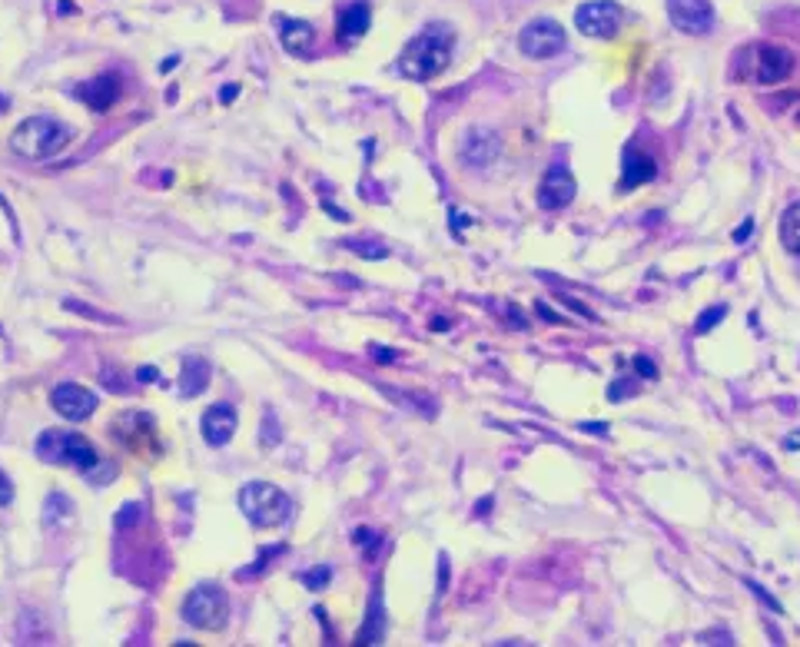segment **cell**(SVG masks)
I'll list each match as a JSON object with an SVG mask.
<instances>
[{"instance_id": "cell-34", "label": "cell", "mask_w": 800, "mask_h": 647, "mask_svg": "<svg viewBox=\"0 0 800 647\" xmlns=\"http://www.w3.org/2000/svg\"><path fill=\"white\" fill-rule=\"evenodd\" d=\"M137 382H160L163 385V375H160V369H153V365H143V369H137Z\"/></svg>"}, {"instance_id": "cell-16", "label": "cell", "mask_w": 800, "mask_h": 647, "mask_svg": "<svg viewBox=\"0 0 800 647\" xmlns=\"http://www.w3.org/2000/svg\"><path fill=\"white\" fill-rule=\"evenodd\" d=\"M369 27H372V7L366 0H356V4L339 10V27H336L339 44H352V40L366 37Z\"/></svg>"}, {"instance_id": "cell-11", "label": "cell", "mask_w": 800, "mask_h": 647, "mask_svg": "<svg viewBox=\"0 0 800 647\" xmlns=\"http://www.w3.org/2000/svg\"><path fill=\"white\" fill-rule=\"evenodd\" d=\"M113 438H117L120 445L127 448H143L147 445L150 452H157L160 442H157V425L147 412H123L117 422L110 425Z\"/></svg>"}, {"instance_id": "cell-5", "label": "cell", "mask_w": 800, "mask_h": 647, "mask_svg": "<svg viewBox=\"0 0 800 647\" xmlns=\"http://www.w3.org/2000/svg\"><path fill=\"white\" fill-rule=\"evenodd\" d=\"M180 614H183V621L190 624V628L220 631L226 624V618H230V601H226V591L220 588V584L203 581L183 598Z\"/></svg>"}, {"instance_id": "cell-37", "label": "cell", "mask_w": 800, "mask_h": 647, "mask_svg": "<svg viewBox=\"0 0 800 647\" xmlns=\"http://www.w3.org/2000/svg\"><path fill=\"white\" fill-rule=\"evenodd\" d=\"M751 233H754V219H744V223L737 226L734 239H737V243H744V239H751Z\"/></svg>"}, {"instance_id": "cell-2", "label": "cell", "mask_w": 800, "mask_h": 647, "mask_svg": "<svg viewBox=\"0 0 800 647\" xmlns=\"http://www.w3.org/2000/svg\"><path fill=\"white\" fill-rule=\"evenodd\" d=\"M70 140H74V130H70L67 123H60L54 117H30L14 130L10 150L30 163H40V160L57 156Z\"/></svg>"}, {"instance_id": "cell-14", "label": "cell", "mask_w": 800, "mask_h": 647, "mask_svg": "<svg viewBox=\"0 0 800 647\" xmlns=\"http://www.w3.org/2000/svg\"><path fill=\"white\" fill-rule=\"evenodd\" d=\"M236 425H240V419H236V409H233L230 402L210 405V409L203 412V419H200V429H203L206 445H213V448H223L226 442H230L233 432H236Z\"/></svg>"}, {"instance_id": "cell-32", "label": "cell", "mask_w": 800, "mask_h": 647, "mask_svg": "<svg viewBox=\"0 0 800 647\" xmlns=\"http://www.w3.org/2000/svg\"><path fill=\"white\" fill-rule=\"evenodd\" d=\"M369 352H372V359H376L379 365H392L399 359V352L396 349H382V346H369Z\"/></svg>"}, {"instance_id": "cell-3", "label": "cell", "mask_w": 800, "mask_h": 647, "mask_svg": "<svg viewBox=\"0 0 800 647\" xmlns=\"http://www.w3.org/2000/svg\"><path fill=\"white\" fill-rule=\"evenodd\" d=\"M37 455H40V462L74 468L80 475H90L100 462L90 438L80 432H70V429H47L37 438Z\"/></svg>"}, {"instance_id": "cell-25", "label": "cell", "mask_w": 800, "mask_h": 647, "mask_svg": "<svg viewBox=\"0 0 800 647\" xmlns=\"http://www.w3.org/2000/svg\"><path fill=\"white\" fill-rule=\"evenodd\" d=\"M283 551H286V545H269V551H259V561H256V565H253V568H246V571H240V578H253L259 568H263V565H269V561H273V558H279V555H283Z\"/></svg>"}, {"instance_id": "cell-19", "label": "cell", "mask_w": 800, "mask_h": 647, "mask_svg": "<svg viewBox=\"0 0 800 647\" xmlns=\"http://www.w3.org/2000/svg\"><path fill=\"white\" fill-rule=\"evenodd\" d=\"M213 379V369H210V362L206 359H186L183 362V372H180V392L186 395V399H196L206 385H210Z\"/></svg>"}, {"instance_id": "cell-44", "label": "cell", "mask_w": 800, "mask_h": 647, "mask_svg": "<svg viewBox=\"0 0 800 647\" xmlns=\"http://www.w3.org/2000/svg\"><path fill=\"white\" fill-rule=\"evenodd\" d=\"M488 508H492V498H485V502L475 508V515H488Z\"/></svg>"}, {"instance_id": "cell-45", "label": "cell", "mask_w": 800, "mask_h": 647, "mask_svg": "<svg viewBox=\"0 0 800 647\" xmlns=\"http://www.w3.org/2000/svg\"><path fill=\"white\" fill-rule=\"evenodd\" d=\"M10 110V97L7 93H0V113H7Z\"/></svg>"}, {"instance_id": "cell-39", "label": "cell", "mask_w": 800, "mask_h": 647, "mask_svg": "<svg viewBox=\"0 0 800 647\" xmlns=\"http://www.w3.org/2000/svg\"><path fill=\"white\" fill-rule=\"evenodd\" d=\"M236 93H240V87H236V83H226V87L220 90V100H223V103H233V100H236Z\"/></svg>"}, {"instance_id": "cell-17", "label": "cell", "mask_w": 800, "mask_h": 647, "mask_svg": "<svg viewBox=\"0 0 800 647\" xmlns=\"http://www.w3.org/2000/svg\"><path fill=\"white\" fill-rule=\"evenodd\" d=\"M502 150V143L492 130H472L462 143V163L465 166H488Z\"/></svg>"}, {"instance_id": "cell-24", "label": "cell", "mask_w": 800, "mask_h": 647, "mask_svg": "<svg viewBox=\"0 0 800 647\" xmlns=\"http://www.w3.org/2000/svg\"><path fill=\"white\" fill-rule=\"evenodd\" d=\"M299 581H303L309 591H322V588H326V584L332 581V568H329V565L309 568V571H303V575H299Z\"/></svg>"}, {"instance_id": "cell-46", "label": "cell", "mask_w": 800, "mask_h": 647, "mask_svg": "<svg viewBox=\"0 0 800 647\" xmlns=\"http://www.w3.org/2000/svg\"><path fill=\"white\" fill-rule=\"evenodd\" d=\"M797 256H800V253H797Z\"/></svg>"}, {"instance_id": "cell-30", "label": "cell", "mask_w": 800, "mask_h": 647, "mask_svg": "<svg viewBox=\"0 0 800 647\" xmlns=\"http://www.w3.org/2000/svg\"><path fill=\"white\" fill-rule=\"evenodd\" d=\"M352 538H356L359 545H366V555L376 551L372 545H379V535H376V531H369V528H356V531H352Z\"/></svg>"}, {"instance_id": "cell-4", "label": "cell", "mask_w": 800, "mask_h": 647, "mask_svg": "<svg viewBox=\"0 0 800 647\" xmlns=\"http://www.w3.org/2000/svg\"><path fill=\"white\" fill-rule=\"evenodd\" d=\"M240 511L256 528H279L293 515V498L269 482H249L240 488Z\"/></svg>"}, {"instance_id": "cell-29", "label": "cell", "mask_w": 800, "mask_h": 647, "mask_svg": "<svg viewBox=\"0 0 800 647\" xmlns=\"http://www.w3.org/2000/svg\"><path fill=\"white\" fill-rule=\"evenodd\" d=\"M100 382L103 385H113V392H130V382L123 379V375L117 369H103L100 372Z\"/></svg>"}, {"instance_id": "cell-42", "label": "cell", "mask_w": 800, "mask_h": 647, "mask_svg": "<svg viewBox=\"0 0 800 647\" xmlns=\"http://www.w3.org/2000/svg\"><path fill=\"white\" fill-rule=\"evenodd\" d=\"M784 448H791V452H794V448H800V432H791V435H787V438H784Z\"/></svg>"}, {"instance_id": "cell-6", "label": "cell", "mask_w": 800, "mask_h": 647, "mask_svg": "<svg viewBox=\"0 0 800 647\" xmlns=\"http://www.w3.org/2000/svg\"><path fill=\"white\" fill-rule=\"evenodd\" d=\"M744 67L751 80L774 87V83H781L794 73V54L777 44H754L744 50Z\"/></svg>"}, {"instance_id": "cell-23", "label": "cell", "mask_w": 800, "mask_h": 647, "mask_svg": "<svg viewBox=\"0 0 800 647\" xmlns=\"http://www.w3.org/2000/svg\"><path fill=\"white\" fill-rule=\"evenodd\" d=\"M342 246L352 249V253H359L362 259H386L389 256V249L382 243H362V239H349V243H342Z\"/></svg>"}, {"instance_id": "cell-18", "label": "cell", "mask_w": 800, "mask_h": 647, "mask_svg": "<svg viewBox=\"0 0 800 647\" xmlns=\"http://www.w3.org/2000/svg\"><path fill=\"white\" fill-rule=\"evenodd\" d=\"M279 34H283V47L289 54H309V47H313L316 40V27L309 24V20H283L279 24Z\"/></svg>"}, {"instance_id": "cell-28", "label": "cell", "mask_w": 800, "mask_h": 647, "mask_svg": "<svg viewBox=\"0 0 800 647\" xmlns=\"http://www.w3.org/2000/svg\"><path fill=\"white\" fill-rule=\"evenodd\" d=\"M140 505L137 502H127L120 511H117V528H130V525H137V518H140Z\"/></svg>"}, {"instance_id": "cell-33", "label": "cell", "mask_w": 800, "mask_h": 647, "mask_svg": "<svg viewBox=\"0 0 800 647\" xmlns=\"http://www.w3.org/2000/svg\"><path fill=\"white\" fill-rule=\"evenodd\" d=\"M10 502H14V482L0 472V508H7Z\"/></svg>"}, {"instance_id": "cell-1", "label": "cell", "mask_w": 800, "mask_h": 647, "mask_svg": "<svg viewBox=\"0 0 800 647\" xmlns=\"http://www.w3.org/2000/svg\"><path fill=\"white\" fill-rule=\"evenodd\" d=\"M452 50H455V30L449 24H442V20H435V24L419 30V34L402 47L396 70L402 77L425 83V80L439 77V73L449 67Z\"/></svg>"}, {"instance_id": "cell-13", "label": "cell", "mask_w": 800, "mask_h": 647, "mask_svg": "<svg viewBox=\"0 0 800 647\" xmlns=\"http://www.w3.org/2000/svg\"><path fill=\"white\" fill-rule=\"evenodd\" d=\"M120 93H123V83L117 73H97V77L83 80L80 87H74V97L97 113H107L113 103L120 100Z\"/></svg>"}, {"instance_id": "cell-7", "label": "cell", "mask_w": 800, "mask_h": 647, "mask_svg": "<svg viewBox=\"0 0 800 647\" xmlns=\"http://www.w3.org/2000/svg\"><path fill=\"white\" fill-rule=\"evenodd\" d=\"M565 44H568L565 27H561L558 20H552V17H538V20H532V24H525L522 34H518V50H522L525 57H532V60L555 57V54L565 50Z\"/></svg>"}, {"instance_id": "cell-26", "label": "cell", "mask_w": 800, "mask_h": 647, "mask_svg": "<svg viewBox=\"0 0 800 647\" xmlns=\"http://www.w3.org/2000/svg\"><path fill=\"white\" fill-rule=\"evenodd\" d=\"M635 392H638V379H618L608 389V399L611 402H621V399H628V395H635Z\"/></svg>"}, {"instance_id": "cell-43", "label": "cell", "mask_w": 800, "mask_h": 647, "mask_svg": "<svg viewBox=\"0 0 800 647\" xmlns=\"http://www.w3.org/2000/svg\"><path fill=\"white\" fill-rule=\"evenodd\" d=\"M432 329H435V332H445V329H452V322L439 316V319H432Z\"/></svg>"}, {"instance_id": "cell-10", "label": "cell", "mask_w": 800, "mask_h": 647, "mask_svg": "<svg viewBox=\"0 0 800 647\" xmlns=\"http://www.w3.org/2000/svg\"><path fill=\"white\" fill-rule=\"evenodd\" d=\"M50 405H54L57 415H64L67 422H87L90 415L97 412V395L77 382H60L54 385V392H50Z\"/></svg>"}, {"instance_id": "cell-12", "label": "cell", "mask_w": 800, "mask_h": 647, "mask_svg": "<svg viewBox=\"0 0 800 647\" xmlns=\"http://www.w3.org/2000/svg\"><path fill=\"white\" fill-rule=\"evenodd\" d=\"M575 200V176L565 163H552L538 183V206L542 210H561Z\"/></svg>"}, {"instance_id": "cell-21", "label": "cell", "mask_w": 800, "mask_h": 647, "mask_svg": "<svg viewBox=\"0 0 800 647\" xmlns=\"http://www.w3.org/2000/svg\"><path fill=\"white\" fill-rule=\"evenodd\" d=\"M781 243L791 249V253H800V203H794L791 210L781 216Z\"/></svg>"}, {"instance_id": "cell-41", "label": "cell", "mask_w": 800, "mask_h": 647, "mask_svg": "<svg viewBox=\"0 0 800 647\" xmlns=\"http://www.w3.org/2000/svg\"><path fill=\"white\" fill-rule=\"evenodd\" d=\"M508 319H512V326H515V329H522V326H525V319L518 316V309H515V306H508Z\"/></svg>"}, {"instance_id": "cell-47", "label": "cell", "mask_w": 800, "mask_h": 647, "mask_svg": "<svg viewBox=\"0 0 800 647\" xmlns=\"http://www.w3.org/2000/svg\"><path fill=\"white\" fill-rule=\"evenodd\" d=\"M797 120H800V117H797Z\"/></svg>"}, {"instance_id": "cell-15", "label": "cell", "mask_w": 800, "mask_h": 647, "mask_svg": "<svg viewBox=\"0 0 800 647\" xmlns=\"http://www.w3.org/2000/svg\"><path fill=\"white\" fill-rule=\"evenodd\" d=\"M654 176H658V163L651 160L648 153L644 150H635V146H631V150H625V160H621V190H638V186H644V183H651Z\"/></svg>"}, {"instance_id": "cell-9", "label": "cell", "mask_w": 800, "mask_h": 647, "mask_svg": "<svg viewBox=\"0 0 800 647\" xmlns=\"http://www.w3.org/2000/svg\"><path fill=\"white\" fill-rule=\"evenodd\" d=\"M668 17L681 34L704 37L714 30V7L711 0H668Z\"/></svg>"}, {"instance_id": "cell-27", "label": "cell", "mask_w": 800, "mask_h": 647, "mask_svg": "<svg viewBox=\"0 0 800 647\" xmlns=\"http://www.w3.org/2000/svg\"><path fill=\"white\" fill-rule=\"evenodd\" d=\"M631 365H635V375H638V379H648V382L658 379V365H654L648 356H635V359H631Z\"/></svg>"}, {"instance_id": "cell-20", "label": "cell", "mask_w": 800, "mask_h": 647, "mask_svg": "<svg viewBox=\"0 0 800 647\" xmlns=\"http://www.w3.org/2000/svg\"><path fill=\"white\" fill-rule=\"evenodd\" d=\"M382 628H386V611H382V594L376 591L369 598V614H366V624H362L356 644H379Z\"/></svg>"}, {"instance_id": "cell-22", "label": "cell", "mask_w": 800, "mask_h": 647, "mask_svg": "<svg viewBox=\"0 0 800 647\" xmlns=\"http://www.w3.org/2000/svg\"><path fill=\"white\" fill-rule=\"evenodd\" d=\"M727 316V306H711V309H704L698 322H694V336H708V332L718 326V322H724Z\"/></svg>"}, {"instance_id": "cell-35", "label": "cell", "mask_w": 800, "mask_h": 647, "mask_svg": "<svg viewBox=\"0 0 800 647\" xmlns=\"http://www.w3.org/2000/svg\"><path fill=\"white\" fill-rule=\"evenodd\" d=\"M558 302H565V306L575 312V316H588L591 319V312L585 309V302H578V299H571V296H558Z\"/></svg>"}, {"instance_id": "cell-8", "label": "cell", "mask_w": 800, "mask_h": 647, "mask_svg": "<svg viewBox=\"0 0 800 647\" xmlns=\"http://www.w3.org/2000/svg\"><path fill=\"white\" fill-rule=\"evenodd\" d=\"M575 27L585 37L611 40L625 27V10H621L615 0H591V4H581L575 10Z\"/></svg>"}, {"instance_id": "cell-36", "label": "cell", "mask_w": 800, "mask_h": 647, "mask_svg": "<svg viewBox=\"0 0 800 647\" xmlns=\"http://www.w3.org/2000/svg\"><path fill=\"white\" fill-rule=\"evenodd\" d=\"M535 309H538V316H542L545 322H565V319H561L558 312H552V306H548V302H542V299L535 302Z\"/></svg>"}, {"instance_id": "cell-38", "label": "cell", "mask_w": 800, "mask_h": 647, "mask_svg": "<svg viewBox=\"0 0 800 647\" xmlns=\"http://www.w3.org/2000/svg\"><path fill=\"white\" fill-rule=\"evenodd\" d=\"M578 429H581V432H591V435H605V432H608V425H605V422H581Z\"/></svg>"}, {"instance_id": "cell-31", "label": "cell", "mask_w": 800, "mask_h": 647, "mask_svg": "<svg viewBox=\"0 0 800 647\" xmlns=\"http://www.w3.org/2000/svg\"><path fill=\"white\" fill-rule=\"evenodd\" d=\"M747 588H751V591L757 594V598H761V604H767V608H771V611L781 614V604H777V601H774V594H767V591L761 588V584H757V581H747Z\"/></svg>"}, {"instance_id": "cell-40", "label": "cell", "mask_w": 800, "mask_h": 647, "mask_svg": "<svg viewBox=\"0 0 800 647\" xmlns=\"http://www.w3.org/2000/svg\"><path fill=\"white\" fill-rule=\"evenodd\" d=\"M322 210H326L332 219H339V223H349V213H342V210H336V206L332 203H322Z\"/></svg>"}]
</instances>
